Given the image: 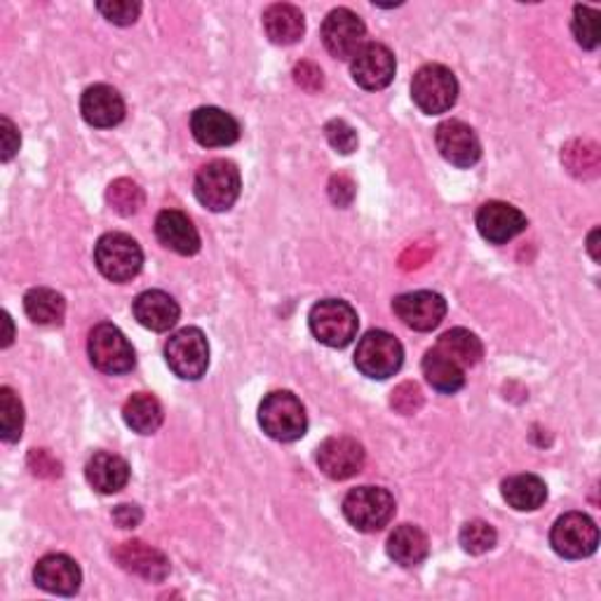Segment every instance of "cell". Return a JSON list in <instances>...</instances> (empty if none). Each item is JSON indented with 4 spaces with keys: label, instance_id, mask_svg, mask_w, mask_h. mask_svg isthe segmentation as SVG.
<instances>
[{
    "label": "cell",
    "instance_id": "32",
    "mask_svg": "<svg viewBox=\"0 0 601 601\" xmlns=\"http://www.w3.org/2000/svg\"><path fill=\"white\" fill-rule=\"evenodd\" d=\"M24 431V407L12 388H0V437L8 444L20 442Z\"/></svg>",
    "mask_w": 601,
    "mask_h": 601
},
{
    "label": "cell",
    "instance_id": "37",
    "mask_svg": "<svg viewBox=\"0 0 601 601\" xmlns=\"http://www.w3.org/2000/svg\"><path fill=\"white\" fill-rule=\"evenodd\" d=\"M324 134H327V142L343 153V156H348L357 148V132L346 123V120H330L327 125H324Z\"/></svg>",
    "mask_w": 601,
    "mask_h": 601
},
{
    "label": "cell",
    "instance_id": "44",
    "mask_svg": "<svg viewBox=\"0 0 601 601\" xmlns=\"http://www.w3.org/2000/svg\"><path fill=\"white\" fill-rule=\"evenodd\" d=\"M588 252H590V256H592L594 261L601 259V254H599V229H594L590 233V237H588Z\"/></svg>",
    "mask_w": 601,
    "mask_h": 601
},
{
    "label": "cell",
    "instance_id": "16",
    "mask_svg": "<svg viewBox=\"0 0 601 601\" xmlns=\"http://www.w3.org/2000/svg\"><path fill=\"white\" fill-rule=\"evenodd\" d=\"M528 226L526 216L508 202L491 200L477 212V231L491 245H505L512 237L524 233Z\"/></svg>",
    "mask_w": 601,
    "mask_h": 601
},
{
    "label": "cell",
    "instance_id": "10",
    "mask_svg": "<svg viewBox=\"0 0 601 601\" xmlns=\"http://www.w3.org/2000/svg\"><path fill=\"white\" fill-rule=\"evenodd\" d=\"M553 549L564 559H586L597 553L599 528L582 512H566L553 526L549 534Z\"/></svg>",
    "mask_w": 601,
    "mask_h": 601
},
{
    "label": "cell",
    "instance_id": "38",
    "mask_svg": "<svg viewBox=\"0 0 601 601\" xmlns=\"http://www.w3.org/2000/svg\"><path fill=\"white\" fill-rule=\"evenodd\" d=\"M390 404H392L394 411H398V414L411 416V414H416V411L423 407V392L416 383L407 381V383L394 388Z\"/></svg>",
    "mask_w": 601,
    "mask_h": 601
},
{
    "label": "cell",
    "instance_id": "22",
    "mask_svg": "<svg viewBox=\"0 0 601 601\" xmlns=\"http://www.w3.org/2000/svg\"><path fill=\"white\" fill-rule=\"evenodd\" d=\"M156 235L160 245L181 256H193L200 252V233L193 221L179 210H163L156 219Z\"/></svg>",
    "mask_w": 601,
    "mask_h": 601
},
{
    "label": "cell",
    "instance_id": "35",
    "mask_svg": "<svg viewBox=\"0 0 601 601\" xmlns=\"http://www.w3.org/2000/svg\"><path fill=\"white\" fill-rule=\"evenodd\" d=\"M574 36L580 47L597 49L599 47V12L586 5L574 8Z\"/></svg>",
    "mask_w": 601,
    "mask_h": 601
},
{
    "label": "cell",
    "instance_id": "1",
    "mask_svg": "<svg viewBox=\"0 0 601 601\" xmlns=\"http://www.w3.org/2000/svg\"><path fill=\"white\" fill-rule=\"evenodd\" d=\"M259 423L264 433L278 442H297L308 431V416L301 400L289 390L266 394L259 407Z\"/></svg>",
    "mask_w": 601,
    "mask_h": 601
},
{
    "label": "cell",
    "instance_id": "19",
    "mask_svg": "<svg viewBox=\"0 0 601 601\" xmlns=\"http://www.w3.org/2000/svg\"><path fill=\"white\" fill-rule=\"evenodd\" d=\"M80 113L92 127H115L125 118V101L111 85H92L80 99Z\"/></svg>",
    "mask_w": 601,
    "mask_h": 601
},
{
    "label": "cell",
    "instance_id": "29",
    "mask_svg": "<svg viewBox=\"0 0 601 601\" xmlns=\"http://www.w3.org/2000/svg\"><path fill=\"white\" fill-rule=\"evenodd\" d=\"M435 350H439L442 355H446L452 359V363H456L460 369H468V367H475L479 359H482L485 355V346L482 341H479L472 332L468 330H449L444 332L437 341Z\"/></svg>",
    "mask_w": 601,
    "mask_h": 601
},
{
    "label": "cell",
    "instance_id": "43",
    "mask_svg": "<svg viewBox=\"0 0 601 601\" xmlns=\"http://www.w3.org/2000/svg\"><path fill=\"white\" fill-rule=\"evenodd\" d=\"M144 520V512L140 505H132V503H123L118 505L113 510V522L120 526V528H136L142 524Z\"/></svg>",
    "mask_w": 601,
    "mask_h": 601
},
{
    "label": "cell",
    "instance_id": "18",
    "mask_svg": "<svg viewBox=\"0 0 601 601\" xmlns=\"http://www.w3.org/2000/svg\"><path fill=\"white\" fill-rule=\"evenodd\" d=\"M191 132L204 148H226L240 140L237 120L216 107H202L191 115Z\"/></svg>",
    "mask_w": 601,
    "mask_h": 601
},
{
    "label": "cell",
    "instance_id": "11",
    "mask_svg": "<svg viewBox=\"0 0 601 601\" xmlns=\"http://www.w3.org/2000/svg\"><path fill=\"white\" fill-rule=\"evenodd\" d=\"M367 26L348 8H336L322 24V43L336 59H353L365 47Z\"/></svg>",
    "mask_w": 601,
    "mask_h": 601
},
{
    "label": "cell",
    "instance_id": "27",
    "mask_svg": "<svg viewBox=\"0 0 601 601\" xmlns=\"http://www.w3.org/2000/svg\"><path fill=\"white\" fill-rule=\"evenodd\" d=\"M24 311L33 324H41V327H59L66 315V301L55 289L33 287L24 297Z\"/></svg>",
    "mask_w": 601,
    "mask_h": 601
},
{
    "label": "cell",
    "instance_id": "34",
    "mask_svg": "<svg viewBox=\"0 0 601 601\" xmlns=\"http://www.w3.org/2000/svg\"><path fill=\"white\" fill-rule=\"evenodd\" d=\"M458 538H460V545H463V549H466V553L485 555V553H489V549L496 547L498 534H496V528L489 522L472 520V522H468L466 526L460 528Z\"/></svg>",
    "mask_w": 601,
    "mask_h": 601
},
{
    "label": "cell",
    "instance_id": "12",
    "mask_svg": "<svg viewBox=\"0 0 601 601\" xmlns=\"http://www.w3.org/2000/svg\"><path fill=\"white\" fill-rule=\"evenodd\" d=\"M435 144L446 163L454 167L468 169L482 158V144L477 132L463 123V120H446L435 130Z\"/></svg>",
    "mask_w": 601,
    "mask_h": 601
},
{
    "label": "cell",
    "instance_id": "23",
    "mask_svg": "<svg viewBox=\"0 0 601 601\" xmlns=\"http://www.w3.org/2000/svg\"><path fill=\"white\" fill-rule=\"evenodd\" d=\"M85 477H88V482L94 491L111 496L127 487L130 466L127 460L120 458L118 454L99 452L88 460V466H85Z\"/></svg>",
    "mask_w": 601,
    "mask_h": 601
},
{
    "label": "cell",
    "instance_id": "28",
    "mask_svg": "<svg viewBox=\"0 0 601 601\" xmlns=\"http://www.w3.org/2000/svg\"><path fill=\"white\" fill-rule=\"evenodd\" d=\"M423 376L437 392L454 394L463 386H466V369H460L449 357L442 355L439 350H427L423 357Z\"/></svg>",
    "mask_w": 601,
    "mask_h": 601
},
{
    "label": "cell",
    "instance_id": "40",
    "mask_svg": "<svg viewBox=\"0 0 601 601\" xmlns=\"http://www.w3.org/2000/svg\"><path fill=\"white\" fill-rule=\"evenodd\" d=\"M294 80L299 88H303L305 92H318L322 88V71H320V66H315L313 62H301L297 64L294 68Z\"/></svg>",
    "mask_w": 601,
    "mask_h": 601
},
{
    "label": "cell",
    "instance_id": "8",
    "mask_svg": "<svg viewBox=\"0 0 601 601\" xmlns=\"http://www.w3.org/2000/svg\"><path fill=\"white\" fill-rule=\"evenodd\" d=\"M169 369L183 381H198L210 367V343L198 327H183L169 336L165 346Z\"/></svg>",
    "mask_w": 601,
    "mask_h": 601
},
{
    "label": "cell",
    "instance_id": "6",
    "mask_svg": "<svg viewBox=\"0 0 601 601\" xmlns=\"http://www.w3.org/2000/svg\"><path fill=\"white\" fill-rule=\"evenodd\" d=\"M308 322H311L313 336L330 348L350 346L359 327L355 308L341 299H324L315 303Z\"/></svg>",
    "mask_w": 601,
    "mask_h": 601
},
{
    "label": "cell",
    "instance_id": "17",
    "mask_svg": "<svg viewBox=\"0 0 601 601\" xmlns=\"http://www.w3.org/2000/svg\"><path fill=\"white\" fill-rule=\"evenodd\" d=\"M113 559L134 576L148 582H163L169 576V559L158 547L146 545L144 541H127L113 549Z\"/></svg>",
    "mask_w": 601,
    "mask_h": 601
},
{
    "label": "cell",
    "instance_id": "20",
    "mask_svg": "<svg viewBox=\"0 0 601 601\" xmlns=\"http://www.w3.org/2000/svg\"><path fill=\"white\" fill-rule=\"evenodd\" d=\"M33 580L36 586L43 588L49 594H62L71 597L80 590L82 574L80 566L66 555H45L36 569H33Z\"/></svg>",
    "mask_w": 601,
    "mask_h": 601
},
{
    "label": "cell",
    "instance_id": "41",
    "mask_svg": "<svg viewBox=\"0 0 601 601\" xmlns=\"http://www.w3.org/2000/svg\"><path fill=\"white\" fill-rule=\"evenodd\" d=\"M330 198L338 208H348L355 200V181L348 175H334L330 181Z\"/></svg>",
    "mask_w": 601,
    "mask_h": 601
},
{
    "label": "cell",
    "instance_id": "31",
    "mask_svg": "<svg viewBox=\"0 0 601 601\" xmlns=\"http://www.w3.org/2000/svg\"><path fill=\"white\" fill-rule=\"evenodd\" d=\"M561 160L566 169L571 171L578 179H592L599 175L601 167V156H599V146L588 140H574L564 146L561 151Z\"/></svg>",
    "mask_w": 601,
    "mask_h": 601
},
{
    "label": "cell",
    "instance_id": "7",
    "mask_svg": "<svg viewBox=\"0 0 601 601\" xmlns=\"http://www.w3.org/2000/svg\"><path fill=\"white\" fill-rule=\"evenodd\" d=\"M404 363L402 343L388 332L374 330L359 338L355 350V367L369 379L386 381L398 374Z\"/></svg>",
    "mask_w": 601,
    "mask_h": 601
},
{
    "label": "cell",
    "instance_id": "33",
    "mask_svg": "<svg viewBox=\"0 0 601 601\" xmlns=\"http://www.w3.org/2000/svg\"><path fill=\"white\" fill-rule=\"evenodd\" d=\"M144 200L146 198L140 183H134L132 179H115L107 191L109 208L120 216H134L144 208Z\"/></svg>",
    "mask_w": 601,
    "mask_h": 601
},
{
    "label": "cell",
    "instance_id": "26",
    "mask_svg": "<svg viewBox=\"0 0 601 601\" xmlns=\"http://www.w3.org/2000/svg\"><path fill=\"white\" fill-rule=\"evenodd\" d=\"M503 498L505 503L520 512H534L547 501V487L538 475H512L508 477L503 487Z\"/></svg>",
    "mask_w": 601,
    "mask_h": 601
},
{
    "label": "cell",
    "instance_id": "25",
    "mask_svg": "<svg viewBox=\"0 0 601 601\" xmlns=\"http://www.w3.org/2000/svg\"><path fill=\"white\" fill-rule=\"evenodd\" d=\"M264 29L270 43L294 45L305 33L303 12L289 3H275L264 12Z\"/></svg>",
    "mask_w": 601,
    "mask_h": 601
},
{
    "label": "cell",
    "instance_id": "45",
    "mask_svg": "<svg viewBox=\"0 0 601 601\" xmlns=\"http://www.w3.org/2000/svg\"><path fill=\"white\" fill-rule=\"evenodd\" d=\"M3 324H5V336H3V348H8L12 338H14V330H12V320L8 313H3Z\"/></svg>",
    "mask_w": 601,
    "mask_h": 601
},
{
    "label": "cell",
    "instance_id": "24",
    "mask_svg": "<svg viewBox=\"0 0 601 601\" xmlns=\"http://www.w3.org/2000/svg\"><path fill=\"white\" fill-rule=\"evenodd\" d=\"M427 553H431V543L414 524L398 526L388 538V557L404 569H414V566L423 564Z\"/></svg>",
    "mask_w": 601,
    "mask_h": 601
},
{
    "label": "cell",
    "instance_id": "36",
    "mask_svg": "<svg viewBox=\"0 0 601 601\" xmlns=\"http://www.w3.org/2000/svg\"><path fill=\"white\" fill-rule=\"evenodd\" d=\"M97 10L115 26H130L142 14V5L132 0H104V3H97Z\"/></svg>",
    "mask_w": 601,
    "mask_h": 601
},
{
    "label": "cell",
    "instance_id": "4",
    "mask_svg": "<svg viewBox=\"0 0 601 601\" xmlns=\"http://www.w3.org/2000/svg\"><path fill=\"white\" fill-rule=\"evenodd\" d=\"M240 169L231 160H212L196 177V198L210 212H229L240 198Z\"/></svg>",
    "mask_w": 601,
    "mask_h": 601
},
{
    "label": "cell",
    "instance_id": "3",
    "mask_svg": "<svg viewBox=\"0 0 601 601\" xmlns=\"http://www.w3.org/2000/svg\"><path fill=\"white\" fill-rule=\"evenodd\" d=\"M411 99L427 115L452 111L458 101V80L452 68L442 64L421 66L411 80Z\"/></svg>",
    "mask_w": 601,
    "mask_h": 601
},
{
    "label": "cell",
    "instance_id": "2",
    "mask_svg": "<svg viewBox=\"0 0 601 601\" xmlns=\"http://www.w3.org/2000/svg\"><path fill=\"white\" fill-rule=\"evenodd\" d=\"M94 264L111 282H130L144 266L140 243L127 233H107L94 247Z\"/></svg>",
    "mask_w": 601,
    "mask_h": 601
},
{
    "label": "cell",
    "instance_id": "39",
    "mask_svg": "<svg viewBox=\"0 0 601 601\" xmlns=\"http://www.w3.org/2000/svg\"><path fill=\"white\" fill-rule=\"evenodd\" d=\"M29 468L31 472L36 477H47V479H55L62 475V466L59 463L49 456V452L45 449H33L29 454Z\"/></svg>",
    "mask_w": 601,
    "mask_h": 601
},
{
    "label": "cell",
    "instance_id": "5",
    "mask_svg": "<svg viewBox=\"0 0 601 601\" xmlns=\"http://www.w3.org/2000/svg\"><path fill=\"white\" fill-rule=\"evenodd\" d=\"M394 498L388 489L381 487H357L348 491L346 501H343V514L357 531L374 534L390 524L394 517Z\"/></svg>",
    "mask_w": 601,
    "mask_h": 601
},
{
    "label": "cell",
    "instance_id": "30",
    "mask_svg": "<svg viewBox=\"0 0 601 601\" xmlns=\"http://www.w3.org/2000/svg\"><path fill=\"white\" fill-rule=\"evenodd\" d=\"M123 419L134 433L153 435V433H158V427L163 425V419H165L163 404L148 392H134L132 398L125 402Z\"/></svg>",
    "mask_w": 601,
    "mask_h": 601
},
{
    "label": "cell",
    "instance_id": "42",
    "mask_svg": "<svg viewBox=\"0 0 601 601\" xmlns=\"http://www.w3.org/2000/svg\"><path fill=\"white\" fill-rule=\"evenodd\" d=\"M0 136H3V163H10L14 156H16V151H20V132H16L14 123L10 118H3L0 120Z\"/></svg>",
    "mask_w": 601,
    "mask_h": 601
},
{
    "label": "cell",
    "instance_id": "14",
    "mask_svg": "<svg viewBox=\"0 0 601 601\" xmlns=\"http://www.w3.org/2000/svg\"><path fill=\"white\" fill-rule=\"evenodd\" d=\"M392 311L409 330L433 332L446 315V301L435 291H409L392 301Z\"/></svg>",
    "mask_w": 601,
    "mask_h": 601
},
{
    "label": "cell",
    "instance_id": "13",
    "mask_svg": "<svg viewBox=\"0 0 601 601\" xmlns=\"http://www.w3.org/2000/svg\"><path fill=\"white\" fill-rule=\"evenodd\" d=\"M394 71H398V62L390 53V47L381 43H367L359 53L350 59L353 80L365 90H383L392 82Z\"/></svg>",
    "mask_w": 601,
    "mask_h": 601
},
{
    "label": "cell",
    "instance_id": "15",
    "mask_svg": "<svg viewBox=\"0 0 601 601\" xmlns=\"http://www.w3.org/2000/svg\"><path fill=\"white\" fill-rule=\"evenodd\" d=\"M320 470L336 482L355 477L365 468V446L353 437H330L318 449Z\"/></svg>",
    "mask_w": 601,
    "mask_h": 601
},
{
    "label": "cell",
    "instance_id": "9",
    "mask_svg": "<svg viewBox=\"0 0 601 601\" xmlns=\"http://www.w3.org/2000/svg\"><path fill=\"white\" fill-rule=\"evenodd\" d=\"M88 353L94 369L109 376L127 374L134 369L136 363L132 343L111 322H101L90 332Z\"/></svg>",
    "mask_w": 601,
    "mask_h": 601
},
{
    "label": "cell",
    "instance_id": "21",
    "mask_svg": "<svg viewBox=\"0 0 601 601\" xmlns=\"http://www.w3.org/2000/svg\"><path fill=\"white\" fill-rule=\"evenodd\" d=\"M134 318L151 332H169L179 322L181 308L167 291L148 289L134 299Z\"/></svg>",
    "mask_w": 601,
    "mask_h": 601
}]
</instances>
